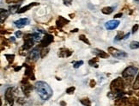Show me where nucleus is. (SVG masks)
<instances>
[{"label":"nucleus","instance_id":"obj_4","mask_svg":"<svg viewBox=\"0 0 139 106\" xmlns=\"http://www.w3.org/2000/svg\"><path fill=\"white\" fill-rule=\"evenodd\" d=\"M108 52L110 54H112L113 57L118 59H122V58H125L127 57V53L124 51H121V50H119L115 48H112V47H109L108 48Z\"/></svg>","mask_w":139,"mask_h":106},{"label":"nucleus","instance_id":"obj_18","mask_svg":"<svg viewBox=\"0 0 139 106\" xmlns=\"http://www.w3.org/2000/svg\"><path fill=\"white\" fill-rule=\"evenodd\" d=\"M113 10H114L113 7H104L101 10V12L105 15H109L113 11Z\"/></svg>","mask_w":139,"mask_h":106},{"label":"nucleus","instance_id":"obj_25","mask_svg":"<svg viewBox=\"0 0 139 106\" xmlns=\"http://www.w3.org/2000/svg\"><path fill=\"white\" fill-rule=\"evenodd\" d=\"M4 56L6 57V59H7L8 62L9 63V64H11V63L14 61V59H15V55L14 54H5Z\"/></svg>","mask_w":139,"mask_h":106},{"label":"nucleus","instance_id":"obj_34","mask_svg":"<svg viewBox=\"0 0 139 106\" xmlns=\"http://www.w3.org/2000/svg\"><path fill=\"white\" fill-rule=\"evenodd\" d=\"M26 102L25 98H23V97H19L18 99H17V103H18L19 104H24Z\"/></svg>","mask_w":139,"mask_h":106},{"label":"nucleus","instance_id":"obj_39","mask_svg":"<svg viewBox=\"0 0 139 106\" xmlns=\"http://www.w3.org/2000/svg\"><path fill=\"white\" fill-rule=\"evenodd\" d=\"M21 68H22V66H16V67H15V71H19V70H21Z\"/></svg>","mask_w":139,"mask_h":106},{"label":"nucleus","instance_id":"obj_36","mask_svg":"<svg viewBox=\"0 0 139 106\" xmlns=\"http://www.w3.org/2000/svg\"><path fill=\"white\" fill-rule=\"evenodd\" d=\"M64 4H65V5H71V0H64Z\"/></svg>","mask_w":139,"mask_h":106},{"label":"nucleus","instance_id":"obj_11","mask_svg":"<svg viewBox=\"0 0 139 106\" xmlns=\"http://www.w3.org/2000/svg\"><path fill=\"white\" fill-rule=\"evenodd\" d=\"M93 53L94 54L97 55L99 58H102V59H107L109 57V54L107 53H106L105 51H103V50L101 49H98V48H95V49L93 50Z\"/></svg>","mask_w":139,"mask_h":106},{"label":"nucleus","instance_id":"obj_35","mask_svg":"<svg viewBox=\"0 0 139 106\" xmlns=\"http://www.w3.org/2000/svg\"><path fill=\"white\" fill-rule=\"evenodd\" d=\"M95 85H96V82L94 80V79H91L90 80V83H89V85H90V87L91 88H94V86H95Z\"/></svg>","mask_w":139,"mask_h":106},{"label":"nucleus","instance_id":"obj_47","mask_svg":"<svg viewBox=\"0 0 139 106\" xmlns=\"http://www.w3.org/2000/svg\"><path fill=\"white\" fill-rule=\"evenodd\" d=\"M138 104H139V100H138Z\"/></svg>","mask_w":139,"mask_h":106},{"label":"nucleus","instance_id":"obj_17","mask_svg":"<svg viewBox=\"0 0 139 106\" xmlns=\"http://www.w3.org/2000/svg\"><path fill=\"white\" fill-rule=\"evenodd\" d=\"M8 15H9V12H8L6 10L1 9V23L4 22V19L5 20V19L7 18Z\"/></svg>","mask_w":139,"mask_h":106},{"label":"nucleus","instance_id":"obj_46","mask_svg":"<svg viewBox=\"0 0 139 106\" xmlns=\"http://www.w3.org/2000/svg\"><path fill=\"white\" fill-rule=\"evenodd\" d=\"M136 1H137V2H138V1H139V0H136Z\"/></svg>","mask_w":139,"mask_h":106},{"label":"nucleus","instance_id":"obj_27","mask_svg":"<svg viewBox=\"0 0 139 106\" xmlns=\"http://www.w3.org/2000/svg\"><path fill=\"white\" fill-rule=\"evenodd\" d=\"M138 104V101L135 98V97H130L128 98V104Z\"/></svg>","mask_w":139,"mask_h":106},{"label":"nucleus","instance_id":"obj_10","mask_svg":"<svg viewBox=\"0 0 139 106\" xmlns=\"http://www.w3.org/2000/svg\"><path fill=\"white\" fill-rule=\"evenodd\" d=\"M24 66L26 67L25 75L27 76V77L29 78V79L34 80V79H35V77H34V72H33L32 66H28V65H27V64H24Z\"/></svg>","mask_w":139,"mask_h":106},{"label":"nucleus","instance_id":"obj_5","mask_svg":"<svg viewBox=\"0 0 139 106\" xmlns=\"http://www.w3.org/2000/svg\"><path fill=\"white\" fill-rule=\"evenodd\" d=\"M137 73V68L136 66H128L127 68H125L124 70L123 73H122V76L125 79H129V78H132L134 77Z\"/></svg>","mask_w":139,"mask_h":106},{"label":"nucleus","instance_id":"obj_38","mask_svg":"<svg viewBox=\"0 0 139 106\" xmlns=\"http://www.w3.org/2000/svg\"><path fill=\"white\" fill-rule=\"evenodd\" d=\"M22 32H21V31H17V32H16V37H18V38H19V37L22 36Z\"/></svg>","mask_w":139,"mask_h":106},{"label":"nucleus","instance_id":"obj_12","mask_svg":"<svg viewBox=\"0 0 139 106\" xmlns=\"http://www.w3.org/2000/svg\"><path fill=\"white\" fill-rule=\"evenodd\" d=\"M58 56L61 57V58H67V57H70L72 54V51H70L67 48H61L58 52Z\"/></svg>","mask_w":139,"mask_h":106},{"label":"nucleus","instance_id":"obj_28","mask_svg":"<svg viewBox=\"0 0 139 106\" xmlns=\"http://www.w3.org/2000/svg\"><path fill=\"white\" fill-rule=\"evenodd\" d=\"M124 37H125V35H124V33H123V32H119V33H118V35H116L115 40H116V41L121 40V39H124Z\"/></svg>","mask_w":139,"mask_h":106},{"label":"nucleus","instance_id":"obj_16","mask_svg":"<svg viewBox=\"0 0 139 106\" xmlns=\"http://www.w3.org/2000/svg\"><path fill=\"white\" fill-rule=\"evenodd\" d=\"M22 92L23 93L25 94L26 96H29L30 94V92L33 90V86L29 84H25L22 86Z\"/></svg>","mask_w":139,"mask_h":106},{"label":"nucleus","instance_id":"obj_23","mask_svg":"<svg viewBox=\"0 0 139 106\" xmlns=\"http://www.w3.org/2000/svg\"><path fill=\"white\" fill-rule=\"evenodd\" d=\"M79 40L80 41H83V42H84V43H86V44H88V45H89V46H90L91 44H90V42H89V40H88V38H87L86 36H85L84 35H81L79 36Z\"/></svg>","mask_w":139,"mask_h":106},{"label":"nucleus","instance_id":"obj_31","mask_svg":"<svg viewBox=\"0 0 139 106\" xmlns=\"http://www.w3.org/2000/svg\"><path fill=\"white\" fill-rule=\"evenodd\" d=\"M98 60H99V59H98V58H94V59H92V60H89V64L90 65V66H94V65H95V63L98 62Z\"/></svg>","mask_w":139,"mask_h":106},{"label":"nucleus","instance_id":"obj_2","mask_svg":"<svg viewBox=\"0 0 139 106\" xmlns=\"http://www.w3.org/2000/svg\"><path fill=\"white\" fill-rule=\"evenodd\" d=\"M110 88L112 92L123 91V89L125 88V83H124L123 79H121V78H117L116 79L112 81V83L110 85Z\"/></svg>","mask_w":139,"mask_h":106},{"label":"nucleus","instance_id":"obj_30","mask_svg":"<svg viewBox=\"0 0 139 106\" xmlns=\"http://www.w3.org/2000/svg\"><path fill=\"white\" fill-rule=\"evenodd\" d=\"M75 90H76V88L74 87V86H71V87H69L68 89L66 90V93L67 94H73L75 92Z\"/></svg>","mask_w":139,"mask_h":106},{"label":"nucleus","instance_id":"obj_45","mask_svg":"<svg viewBox=\"0 0 139 106\" xmlns=\"http://www.w3.org/2000/svg\"><path fill=\"white\" fill-rule=\"evenodd\" d=\"M71 18H73V17H74V14H73V15L71 14Z\"/></svg>","mask_w":139,"mask_h":106},{"label":"nucleus","instance_id":"obj_8","mask_svg":"<svg viewBox=\"0 0 139 106\" xmlns=\"http://www.w3.org/2000/svg\"><path fill=\"white\" fill-rule=\"evenodd\" d=\"M119 25V21L118 20H110L108 22H107L105 23V27L106 29H107L108 30H112V29H115L116 28H118Z\"/></svg>","mask_w":139,"mask_h":106},{"label":"nucleus","instance_id":"obj_22","mask_svg":"<svg viewBox=\"0 0 139 106\" xmlns=\"http://www.w3.org/2000/svg\"><path fill=\"white\" fill-rule=\"evenodd\" d=\"M32 38L34 42H39V41H41V37H40V35L39 33H33L32 34Z\"/></svg>","mask_w":139,"mask_h":106},{"label":"nucleus","instance_id":"obj_7","mask_svg":"<svg viewBox=\"0 0 139 106\" xmlns=\"http://www.w3.org/2000/svg\"><path fill=\"white\" fill-rule=\"evenodd\" d=\"M39 51H40V50H39V47L34 48V49L30 52V53H29V56H28L29 60H32V61H36L40 57V52Z\"/></svg>","mask_w":139,"mask_h":106},{"label":"nucleus","instance_id":"obj_42","mask_svg":"<svg viewBox=\"0 0 139 106\" xmlns=\"http://www.w3.org/2000/svg\"><path fill=\"white\" fill-rule=\"evenodd\" d=\"M129 35H130V33H128L126 35H125V37H124V39H127L129 37Z\"/></svg>","mask_w":139,"mask_h":106},{"label":"nucleus","instance_id":"obj_44","mask_svg":"<svg viewBox=\"0 0 139 106\" xmlns=\"http://www.w3.org/2000/svg\"><path fill=\"white\" fill-rule=\"evenodd\" d=\"M77 31H78V29H73L71 32H77Z\"/></svg>","mask_w":139,"mask_h":106},{"label":"nucleus","instance_id":"obj_15","mask_svg":"<svg viewBox=\"0 0 139 106\" xmlns=\"http://www.w3.org/2000/svg\"><path fill=\"white\" fill-rule=\"evenodd\" d=\"M37 5H39V3H36V2L31 3V4H29L28 5H26V6H24V7L21 8L17 13H19V14H21V13H23V12H25V11H28L30 8L34 7V6H37Z\"/></svg>","mask_w":139,"mask_h":106},{"label":"nucleus","instance_id":"obj_1","mask_svg":"<svg viewBox=\"0 0 139 106\" xmlns=\"http://www.w3.org/2000/svg\"><path fill=\"white\" fill-rule=\"evenodd\" d=\"M34 88H35V91L38 93V95L43 100H48L53 96L52 88L50 87V85L47 83L44 82V81L36 82V84L34 85Z\"/></svg>","mask_w":139,"mask_h":106},{"label":"nucleus","instance_id":"obj_33","mask_svg":"<svg viewBox=\"0 0 139 106\" xmlns=\"http://www.w3.org/2000/svg\"><path fill=\"white\" fill-rule=\"evenodd\" d=\"M138 29H139V25H138V24H135V25L132 27V33L135 34L136 32L138 30Z\"/></svg>","mask_w":139,"mask_h":106},{"label":"nucleus","instance_id":"obj_32","mask_svg":"<svg viewBox=\"0 0 139 106\" xmlns=\"http://www.w3.org/2000/svg\"><path fill=\"white\" fill-rule=\"evenodd\" d=\"M7 4H18V3L22 2V0H5Z\"/></svg>","mask_w":139,"mask_h":106},{"label":"nucleus","instance_id":"obj_26","mask_svg":"<svg viewBox=\"0 0 139 106\" xmlns=\"http://www.w3.org/2000/svg\"><path fill=\"white\" fill-rule=\"evenodd\" d=\"M49 53V48H44L43 49L40 51V57H41V58H44L46 55H47V53Z\"/></svg>","mask_w":139,"mask_h":106},{"label":"nucleus","instance_id":"obj_37","mask_svg":"<svg viewBox=\"0 0 139 106\" xmlns=\"http://www.w3.org/2000/svg\"><path fill=\"white\" fill-rule=\"evenodd\" d=\"M122 16H123L122 13H118V14H116L115 16H114V18H119V17H121Z\"/></svg>","mask_w":139,"mask_h":106},{"label":"nucleus","instance_id":"obj_41","mask_svg":"<svg viewBox=\"0 0 139 106\" xmlns=\"http://www.w3.org/2000/svg\"><path fill=\"white\" fill-rule=\"evenodd\" d=\"M9 41H10V42H15L16 39H15V37H10V38H9Z\"/></svg>","mask_w":139,"mask_h":106},{"label":"nucleus","instance_id":"obj_24","mask_svg":"<svg viewBox=\"0 0 139 106\" xmlns=\"http://www.w3.org/2000/svg\"><path fill=\"white\" fill-rule=\"evenodd\" d=\"M130 48H131V49L139 48V42H131L130 44Z\"/></svg>","mask_w":139,"mask_h":106},{"label":"nucleus","instance_id":"obj_40","mask_svg":"<svg viewBox=\"0 0 139 106\" xmlns=\"http://www.w3.org/2000/svg\"><path fill=\"white\" fill-rule=\"evenodd\" d=\"M60 105H61V106H66V103L64 102V101H61V102H60Z\"/></svg>","mask_w":139,"mask_h":106},{"label":"nucleus","instance_id":"obj_43","mask_svg":"<svg viewBox=\"0 0 139 106\" xmlns=\"http://www.w3.org/2000/svg\"><path fill=\"white\" fill-rule=\"evenodd\" d=\"M130 106H139L138 104H130Z\"/></svg>","mask_w":139,"mask_h":106},{"label":"nucleus","instance_id":"obj_14","mask_svg":"<svg viewBox=\"0 0 139 106\" xmlns=\"http://www.w3.org/2000/svg\"><path fill=\"white\" fill-rule=\"evenodd\" d=\"M115 106H126L128 104V98L126 97H120V98H117L114 102Z\"/></svg>","mask_w":139,"mask_h":106},{"label":"nucleus","instance_id":"obj_9","mask_svg":"<svg viewBox=\"0 0 139 106\" xmlns=\"http://www.w3.org/2000/svg\"><path fill=\"white\" fill-rule=\"evenodd\" d=\"M14 23L16 28L22 29V28L27 26L28 24H29V19L28 18H21V19H19V20L16 21Z\"/></svg>","mask_w":139,"mask_h":106},{"label":"nucleus","instance_id":"obj_19","mask_svg":"<svg viewBox=\"0 0 139 106\" xmlns=\"http://www.w3.org/2000/svg\"><path fill=\"white\" fill-rule=\"evenodd\" d=\"M9 12L14 14V13H16V12H18V11L20 9H19L18 4H15V5H11L10 7L9 8Z\"/></svg>","mask_w":139,"mask_h":106},{"label":"nucleus","instance_id":"obj_29","mask_svg":"<svg viewBox=\"0 0 139 106\" xmlns=\"http://www.w3.org/2000/svg\"><path fill=\"white\" fill-rule=\"evenodd\" d=\"M73 66H74L75 68H79L80 66H82V65H83V60H80V61H76V62H74L73 63Z\"/></svg>","mask_w":139,"mask_h":106},{"label":"nucleus","instance_id":"obj_6","mask_svg":"<svg viewBox=\"0 0 139 106\" xmlns=\"http://www.w3.org/2000/svg\"><path fill=\"white\" fill-rule=\"evenodd\" d=\"M53 42V36L52 35H46L40 41V47L46 48L48 45H50Z\"/></svg>","mask_w":139,"mask_h":106},{"label":"nucleus","instance_id":"obj_21","mask_svg":"<svg viewBox=\"0 0 139 106\" xmlns=\"http://www.w3.org/2000/svg\"><path fill=\"white\" fill-rule=\"evenodd\" d=\"M133 89L134 90H139V72L137 76V79H135V82L133 83Z\"/></svg>","mask_w":139,"mask_h":106},{"label":"nucleus","instance_id":"obj_3","mask_svg":"<svg viewBox=\"0 0 139 106\" xmlns=\"http://www.w3.org/2000/svg\"><path fill=\"white\" fill-rule=\"evenodd\" d=\"M4 97H5L6 100L4 106H13V104H14V92H13L12 88L9 87L6 90Z\"/></svg>","mask_w":139,"mask_h":106},{"label":"nucleus","instance_id":"obj_13","mask_svg":"<svg viewBox=\"0 0 139 106\" xmlns=\"http://www.w3.org/2000/svg\"><path fill=\"white\" fill-rule=\"evenodd\" d=\"M69 22H70L69 20H67V19H65V17H61V16H59V17L58 18V20L56 21L57 27L59 28V29H61V28H63L64 26L65 25V24L69 23Z\"/></svg>","mask_w":139,"mask_h":106},{"label":"nucleus","instance_id":"obj_20","mask_svg":"<svg viewBox=\"0 0 139 106\" xmlns=\"http://www.w3.org/2000/svg\"><path fill=\"white\" fill-rule=\"evenodd\" d=\"M80 102H81V104H83L84 106H91V101L89 100L88 97L81 99V100H80Z\"/></svg>","mask_w":139,"mask_h":106}]
</instances>
